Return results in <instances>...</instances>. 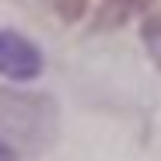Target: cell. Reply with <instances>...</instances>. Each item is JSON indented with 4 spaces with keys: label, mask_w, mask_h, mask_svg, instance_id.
Wrapping results in <instances>:
<instances>
[{
    "label": "cell",
    "mask_w": 161,
    "mask_h": 161,
    "mask_svg": "<svg viewBox=\"0 0 161 161\" xmlns=\"http://www.w3.org/2000/svg\"><path fill=\"white\" fill-rule=\"evenodd\" d=\"M0 161H14V158H11V154H4V151H0Z\"/></svg>",
    "instance_id": "277c9868"
},
{
    "label": "cell",
    "mask_w": 161,
    "mask_h": 161,
    "mask_svg": "<svg viewBox=\"0 0 161 161\" xmlns=\"http://www.w3.org/2000/svg\"><path fill=\"white\" fill-rule=\"evenodd\" d=\"M0 74L14 80H32L42 74V53L14 32H0Z\"/></svg>",
    "instance_id": "7a4b0ae2"
},
{
    "label": "cell",
    "mask_w": 161,
    "mask_h": 161,
    "mask_svg": "<svg viewBox=\"0 0 161 161\" xmlns=\"http://www.w3.org/2000/svg\"><path fill=\"white\" fill-rule=\"evenodd\" d=\"M140 4H144V0H105L98 25H119V21H126V18H130V11H133V7H140Z\"/></svg>",
    "instance_id": "3957f363"
},
{
    "label": "cell",
    "mask_w": 161,
    "mask_h": 161,
    "mask_svg": "<svg viewBox=\"0 0 161 161\" xmlns=\"http://www.w3.org/2000/svg\"><path fill=\"white\" fill-rule=\"evenodd\" d=\"M56 137V105L39 91H0V151L42 154Z\"/></svg>",
    "instance_id": "6da1fadb"
}]
</instances>
